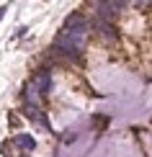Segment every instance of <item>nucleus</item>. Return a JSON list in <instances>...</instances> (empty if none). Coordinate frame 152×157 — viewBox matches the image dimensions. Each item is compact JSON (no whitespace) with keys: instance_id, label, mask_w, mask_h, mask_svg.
<instances>
[{"instance_id":"obj_4","label":"nucleus","mask_w":152,"mask_h":157,"mask_svg":"<svg viewBox=\"0 0 152 157\" xmlns=\"http://www.w3.org/2000/svg\"><path fill=\"white\" fill-rule=\"evenodd\" d=\"M16 144L21 149H26V152H31V149L36 147V139L31 134H16Z\"/></svg>"},{"instance_id":"obj_1","label":"nucleus","mask_w":152,"mask_h":157,"mask_svg":"<svg viewBox=\"0 0 152 157\" xmlns=\"http://www.w3.org/2000/svg\"><path fill=\"white\" fill-rule=\"evenodd\" d=\"M85 36H88L85 23L83 26H64L57 39V49L64 52V54H80L85 47Z\"/></svg>"},{"instance_id":"obj_2","label":"nucleus","mask_w":152,"mask_h":157,"mask_svg":"<svg viewBox=\"0 0 152 157\" xmlns=\"http://www.w3.org/2000/svg\"><path fill=\"white\" fill-rule=\"evenodd\" d=\"M34 88H36L39 95H47L49 88H52V75H49V72H39L36 80H34Z\"/></svg>"},{"instance_id":"obj_6","label":"nucleus","mask_w":152,"mask_h":157,"mask_svg":"<svg viewBox=\"0 0 152 157\" xmlns=\"http://www.w3.org/2000/svg\"><path fill=\"white\" fill-rule=\"evenodd\" d=\"M3 10H5V8H0V18H3Z\"/></svg>"},{"instance_id":"obj_5","label":"nucleus","mask_w":152,"mask_h":157,"mask_svg":"<svg viewBox=\"0 0 152 157\" xmlns=\"http://www.w3.org/2000/svg\"><path fill=\"white\" fill-rule=\"evenodd\" d=\"M98 29H101V34H103L106 39H111V36H114V29H111L108 23H98Z\"/></svg>"},{"instance_id":"obj_3","label":"nucleus","mask_w":152,"mask_h":157,"mask_svg":"<svg viewBox=\"0 0 152 157\" xmlns=\"http://www.w3.org/2000/svg\"><path fill=\"white\" fill-rule=\"evenodd\" d=\"M95 8H98V16L106 18V16H114L119 8H124V3H98Z\"/></svg>"}]
</instances>
